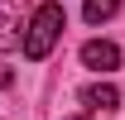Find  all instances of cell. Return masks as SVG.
I'll use <instances>...</instances> for the list:
<instances>
[{
  "mask_svg": "<svg viewBox=\"0 0 125 120\" xmlns=\"http://www.w3.org/2000/svg\"><path fill=\"white\" fill-rule=\"evenodd\" d=\"M62 5H39L29 15V29H24V58H34V62H43L48 53H53V43H58V34H62Z\"/></svg>",
  "mask_w": 125,
  "mask_h": 120,
  "instance_id": "cell-1",
  "label": "cell"
},
{
  "mask_svg": "<svg viewBox=\"0 0 125 120\" xmlns=\"http://www.w3.org/2000/svg\"><path fill=\"white\" fill-rule=\"evenodd\" d=\"M24 15H29V0H0V53L24 48V34H19V29H29Z\"/></svg>",
  "mask_w": 125,
  "mask_h": 120,
  "instance_id": "cell-2",
  "label": "cell"
},
{
  "mask_svg": "<svg viewBox=\"0 0 125 120\" xmlns=\"http://www.w3.org/2000/svg\"><path fill=\"white\" fill-rule=\"evenodd\" d=\"M82 62L96 72H111V67H120V48L106 43V39H92V43H82Z\"/></svg>",
  "mask_w": 125,
  "mask_h": 120,
  "instance_id": "cell-3",
  "label": "cell"
},
{
  "mask_svg": "<svg viewBox=\"0 0 125 120\" xmlns=\"http://www.w3.org/2000/svg\"><path fill=\"white\" fill-rule=\"evenodd\" d=\"M82 101L92 106V110H115V106H120V91L111 87V82H96V87L82 91Z\"/></svg>",
  "mask_w": 125,
  "mask_h": 120,
  "instance_id": "cell-4",
  "label": "cell"
},
{
  "mask_svg": "<svg viewBox=\"0 0 125 120\" xmlns=\"http://www.w3.org/2000/svg\"><path fill=\"white\" fill-rule=\"evenodd\" d=\"M115 10H120V0H87V5H82L87 24H101V19H111Z\"/></svg>",
  "mask_w": 125,
  "mask_h": 120,
  "instance_id": "cell-5",
  "label": "cell"
},
{
  "mask_svg": "<svg viewBox=\"0 0 125 120\" xmlns=\"http://www.w3.org/2000/svg\"><path fill=\"white\" fill-rule=\"evenodd\" d=\"M0 87H15V72H10L5 62H0Z\"/></svg>",
  "mask_w": 125,
  "mask_h": 120,
  "instance_id": "cell-6",
  "label": "cell"
},
{
  "mask_svg": "<svg viewBox=\"0 0 125 120\" xmlns=\"http://www.w3.org/2000/svg\"><path fill=\"white\" fill-rule=\"evenodd\" d=\"M72 120H82V115H72Z\"/></svg>",
  "mask_w": 125,
  "mask_h": 120,
  "instance_id": "cell-7",
  "label": "cell"
}]
</instances>
